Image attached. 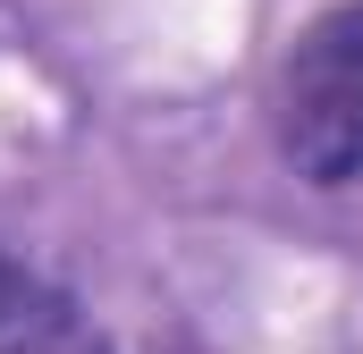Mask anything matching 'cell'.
<instances>
[{
	"label": "cell",
	"instance_id": "1",
	"mask_svg": "<svg viewBox=\"0 0 363 354\" xmlns=\"http://www.w3.org/2000/svg\"><path fill=\"white\" fill-rule=\"evenodd\" d=\"M271 127L304 185H363V0L321 8L271 76Z\"/></svg>",
	"mask_w": 363,
	"mask_h": 354
},
{
	"label": "cell",
	"instance_id": "2",
	"mask_svg": "<svg viewBox=\"0 0 363 354\" xmlns=\"http://www.w3.org/2000/svg\"><path fill=\"white\" fill-rule=\"evenodd\" d=\"M0 354H110V338L85 321L77 295L0 253Z\"/></svg>",
	"mask_w": 363,
	"mask_h": 354
}]
</instances>
